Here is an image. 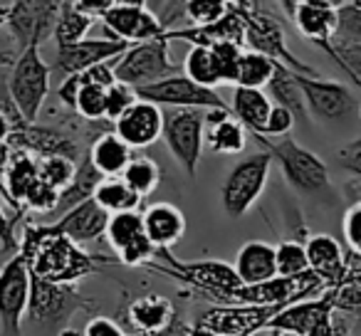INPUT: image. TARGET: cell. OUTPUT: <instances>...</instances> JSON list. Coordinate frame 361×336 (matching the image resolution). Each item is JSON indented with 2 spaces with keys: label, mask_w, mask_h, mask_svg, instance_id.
<instances>
[{
  "label": "cell",
  "mask_w": 361,
  "mask_h": 336,
  "mask_svg": "<svg viewBox=\"0 0 361 336\" xmlns=\"http://www.w3.org/2000/svg\"><path fill=\"white\" fill-rule=\"evenodd\" d=\"M18 252L25 257L30 275L50 282H80L82 277L99 275L104 267L119 265L116 257L82 250V245L57 230L52 223H25L18 240Z\"/></svg>",
  "instance_id": "cell-1"
},
{
  "label": "cell",
  "mask_w": 361,
  "mask_h": 336,
  "mask_svg": "<svg viewBox=\"0 0 361 336\" xmlns=\"http://www.w3.org/2000/svg\"><path fill=\"white\" fill-rule=\"evenodd\" d=\"M252 139L262 146V149L270 151L272 161H277L282 176H285L287 186L292 191H297L305 198H314V201H326L334 203L336 193L331 188L329 168L317 154H312L310 149L300 146L290 134L277 136L275 139H267L262 134H252Z\"/></svg>",
  "instance_id": "cell-2"
},
{
  "label": "cell",
  "mask_w": 361,
  "mask_h": 336,
  "mask_svg": "<svg viewBox=\"0 0 361 336\" xmlns=\"http://www.w3.org/2000/svg\"><path fill=\"white\" fill-rule=\"evenodd\" d=\"M99 301L77 290V282H50L30 275L25 321L60 334L77 311H97Z\"/></svg>",
  "instance_id": "cell-3"
},
{
  "label": "cell",
  "mask_w": 361,
  "mask_h": 336,
  "mask_svg": "<svg viewBox=\"0 0 361 336\" xmlns=\"http://www.w3.org/2000/svg\"><path fill=\"white\" fill-rule=\"evenodd\" d=\"M50 77L52 67L42 57L40 45H30L18 52L6 82L8 92L25 121H37L40 116L42 104L50 94Z\"/></svg>",
  "instance_id": "cell-4"
},
{
  "label": "cell",
  "mask_w": 361,
  "mask_h": 336,
  "mask_svg": "<svg viewBox=\"0 0 361 336\" xmlns=\"http://www.w3.org/2000/svg\"><path fill=\"white\" fill-rule=\"evenodd\" d=\"M203 131H206V109L201 106H169L164 111L161 139L166 141L176 163L188 178H196L203 156Z\"/></svg>",
  "instance_id": "cell-5"
},
{
  "label": "cell",
  "mask_w": 361,
  "mask_h": 336,
  "mask_svg": "<svg viewBox=\"0 0 361 336\" xmlns=\"http://www.w3.org/2000/svg\"><path fill=\"white\" fill-rule=\"evenodd\" d=\"M272 171V156L267 149H260L255 154L238 161L226 176L221 188V203L228 218L238 220L243 218L265 193L267 178Z\"/></svg>",
  "instance_id": "cell-6"
},
{
  "label": "cell",
  "mask_w": 361,
  "mask_h": 336,
  "mask_svg": "<svg viewBox=\"0 0 361 336\" xmlns=\"http://www.w3.org/2000/svg\"><path fill=\"white\" fill-rule=\"evenodd\" d=\"M344 321L334 316V297L331 287L322 290V294L292 301L282 306L267 324V331H295L300 336H346L341 331Z\"/></svg>",
  "instance_id": "cell-7"
},
{
  "label": "cell",
  "mask_w": 361,
  "mask_h": 336,
  "mask_svg": "<svg viewBox=\"0 0 361 336\" xmlns=\"http://www.w3.org/2000/svg\"><path fill=\"white\" fill-rule=\"evenodd\" d=\"M169 32L154 40L134 42L119 57H114V75L119 82L131 87H144L164 77L178 75L180 67L169 55Z\"/></svg>",
  "instance_id": "cell-8"
},
{
  "label": "cell",
  "mask_w": 361,
  "mask_h": 336,
  "mask_svg": "<svg viewBox=\"0 0 361 336\" xmlns=\"http://www.w3.org/2000/svg\"><path fill=\"white\" fill-rule=\"evenodd\" d=\"M30 297V270L20 252L0 265V336H25L23 324Z\"/></svg>",
  "instance_id": "cell-9"
},
{
  "label": "cell",
  "mask_w": 361,
  "mask_h": 336,
  "mask_svg": "<svg viewBox=\"0 0 361 336\" xmlns=\"http://www.w3.org/2000/svg\"><path fill=\"white\" fill-rule=\"evenodd\" d=\"M243 11H245V45L250 50L262 52V55L272 57V60L290 67L292 72H300V75H319L314 67L305 65L300 57H295L287 50L282 23L277 18H272L267 11H260L255 6V0L243 6Z\"/></svg>",
  "instance_id": "cell-10"
},
{
  "label": "cell",
  "mask_w": 361,
  "mask_h": 336,
  "mask_svg": "<svg viewBox=\"0 0 361 336\" xmlns=\"http://www.w3.org/2000/svg\"><path fill=\"white\" fill-rule=\"evenodd\" d=\"M62 0H13L6 27L18 52L52 37Z\"/></svg>",
  "instance_id": "cell-11"
},
{
  "label": "cell",
  "mask_w": 361,
  "mask_h": 336,
  "mask_svg": "<svg viewBox=\"0 0 361 336\" xmlns=\"http://www.w3.org/2000/svg\"><path fill=\"white\" fill-rule=\"evenodd\" d=\"M282 306L267 304H216L198 316L196 326L216 336H252L267 329Z\"/></svg>",
  "instance_id": "cell-12"
},
{
  "label": "cell",
  "mask_w": 361,
  "mask_h": 336,
  "mask_svg": "<svg viewBox=\"0 0 361 336\" xmlns=\"http://www.w3.org/2000/svg\"><path fill=\"white\" fill-rule=\"evenodd\" d=\"M300 89L305 94L307 111L322 121H341L349 119L359 109V99L354 92L336 80H322L319 75H300L295 72Z\"/></svg>",
  "instance_id": "cell-13"
},
{
  "label": "cell",
  "mask_w": 361,
  "mask_h": 336,
  "mask_svg": "<svg viewBox=\"0 0 361 336\" xmlns=\"http://www.w3.org/2000/svg\"><path fill=\"white\" fill-rule=\"evenodd\" d=\"M136 97L159 106H226V99L213 87H203L186 75H171L144 87H134Z\"/></svg>",
  "instance_id": "cell-14"
},
{
  "label": "cell",
  "mask_w": 361,
  "mask_h": 336,
  "mask_svg": "<svg viewBox=\"0 0 361 336\" xmlns=\"http://www.w3.org/2000/svg\"><path fill=\"white\" fill-rule=\"evenodd\" d=\"M102 23H104V30L111 37L131 42V45L154 40V37H161L169 32L164 20L146 3H129V0H119L111 11H106L102 15Z\"/></svg>",
  "instance_id": "cell-15"
},
{
  "label": "cell",
  "mask_w": 361,
  "mask_h": 336,
  "mask_svg": "<svg viewBox=\"0 0 361 336\" xmlns=\"http://www.w3.org/2000/svg\"><path fill=\"white\" fill-rule=\"evenodd\" d=\"M129 45L131 42L116 40V37H106V40H102V37L99 40H90V37H85V40L72 42V45L57 47L55 65H50V67H52V72H57L60 77L80 75V72L90 70V67L99 65V62L119 57Z\"/></svg>",
  "instance_id": "cell-16"
},
{
  "label": "cell",
  "mask_w": 361,
  "mask_h": 336,
  "mask_svg": "<svg viewBox=\"0 0 361 336\" xmlns=\"http://www.w3.org/2000/svg\"><path fill=\"white\" fill-rule=\"evenodd\" d=\"M114 124V134L121 141L131 146V149H146L154 146L161 139V129H164V109L154 101L136 99L119 119L111 121Z\"/></svg>",
  "instance_id": "cell-17"
},
{
  "label": "cell",
  "mask_w": 361,
  "mask_h": 336,
  "mask_svg": "<svg viewBox=\"0 0 361 336\" xmlns=\"http://www.w3.org/2000/svg\"><path fill=\"white\" fill-rule=\"evenodd\" d=\"M178 314V309L173 306V301L166 299L161 294H144L136 297L126 304L124 316H121L119 324L124 326V331L129 334H141V336H151L164 331L166 326L173 321V316Z\"/></svg>",
  "instance_id": "cell-18"
},
{
  "label": "cell",
  "mask_w": 361,
  "mask_h": 336,
  "mask_svg": "<svg viewBox=\"0 0 361 336\" xmlns=\"http://www.w3.org/2000/svg\"><path fill=\"white\" fill-rule=\"evenodd\" d=\"M106 223H109V213L94 198H87L62 213L57 220H52V225L67 237H72L77 245H87V242H97L104 237Z\"/></svg>",
  "instance_id": "cell-19"
},
{
  "label": "cell",
  "mask_w": 361,
  "mask_h": 336,
  "mask_svg": "<svg viewBox=\"0 0 361 336\" xmlns=\"http://www.w3.org/2000/svg\"><path fill=\"white\" fill-rule=\"evenodd\" d=\"M307 262L310 270L322 280L324 287H336L346 280L349 272V257L344 255V247L331 235H310L305 240Z\"/></svg>",
  "instance_id": "cell-20"
},
{
  "label": "cell",
  "mask_w": 361,
  "mask_h": 336,
  "mask_svg": "<svg viewBox=\"0 0 361 336\" xmlns=\"http://www.w3.org/2000/svg\"><path fill=\"white\" fill-rule=\"evenodd\" d=\"M336 11L339 8L329 6H317V3H297L295 13L290 15V20L297 25L300 35L305 40H310L312 45L322 47L326 55L334 60V35H336Z\"/></svg>",
  "instance_id": "cell-21"
},
{
  "label": "cell",
  "mask_w": 361,
  "mask_h": 336,
  "mask_svg": "<svg viewBox=\"0 0 361 336\" xmlns=\"http://www.w3.org/2000/svg\"><path fill=\"white\" fill-rule=\"evenodd\" d=\"M203 141L216 154L235 156L245 149L247 129L233 116V111L228 106H208Z\"/></svg>",
  "instance_id": "cell-22"
},
{
  "label": "cell",
  "mask_w": 361,
  "mask_h": 336,
  "mask_svg": "<svg viewBox=\"0 0 361 336\" xmlns=\"http://www.w3.org/2000/svg\"><path fill=\"white\" fill-rule=\"evenodd\" d=\"M141 218H144L146 235L156 247L171 250L176 242H180V237L186 235V218L173 203H151L141 213Z\"/></svg>",
  "instance_id": "cell-23"
},
{
  "label": "cell",
  "mask_w": 361,
  "mask_h": 336,
  "mask_svg": "<svg viewBox=\"0 0 361 336\" xmlns=\"http://www.w3.org/2000/svg\"><path fill=\"white\" fill-rule=\"evenodd\" d=\"M235 272L240 277L243 285H252V282L270 280L277 275V262H275V245L262 240H250L238 250L235 255Z\"/></svg>",
  "instance_id": "cell-24"
},
{
  "label": "cell",
  "mask_w": 361,
  "mask_h": 336,
  "mask_svg": "<svg viewBox=\"0 0 361 336\" xmlns=\"http://www.w3.org/2000/svg\"><path fill=\"white\" fill-rule=\"evenodd\" d=\"M131 151L134 149H131L126 141H121L114 131H104V134H99L92 141L87 156H90L92 166L106 178V176H121V173H124L126 163H129L131 156H134Z\"/></svg>",
  "instance_id": "cell-25"
},
{
  "label": "cell",
  "mask_w": 361,
  "mask_h": 336,
  "mask_svg": "<svg viewBox=\"0 0 361 336\" xmlns=\"http://www.w3.org/2000/svg\"><path fill=\"white\" fill-rule=\"evenodd\" d=\"M272 99L260 87H235L233 92V116L247 129V134H262Z\"/></svg>",
  "instance_id": "cell-26"
},
{
  "label": "cell",
  "mask_w": 361,
  "mask_h": 336,
  "mask_svg": "<svg viewBox=\"0 0 361 336\" xmlns=\"http://www.w3.org/2000/svg\"><path fill=\"white\" fill-rule=\"evenodd\" d=\"M267 97H270L275 104L287 106L300 124H307V121H310V111H307V104H305V94H302L300 82H297L295 72H292L290 67H285V65L277 62L275 75H272V80L267 82Z\"/></svg>",
  "instance_id": "cell-27"
},
{
  "label": "cell",
  "mask_w": 361,
  "mask_h": 336,
  "mask_svg": "<svg viewBox=\"0 0 361 336\" xmlns=\"http://www.w3.org/2000/svg\"><path fill=\"white\" fill-rule=\"evenodd\" d=\"M102 173L97 171L94 166H92L90 156H82L80 163H77L75 168V176H72V181L67 183L65 188L60 191V198H57V206L55 211L50 213V216H57L60 218L65 211H70L72 206H77V203L87 201V198H92V193H94L97 183L102 181Z\"/></svg>",
  "instance_id": "cell-28"
},
{
  "label": "cell",
  "mask_w": 361,
  "mask_h": 336,
  "mask_svg": "<svg viewBox=\"0 0 361 336\" xmlns=\"http://www.w3.org/2000/svg\"><path fill=\"white\" fill-rule=\"evenodd\" d=\"M97 203L104 208L106 213H124V211H136L141 206L144 198L129 186L121 176H106L97 183L94 193H92Z\"/></svg>",
  "instance_id": "cell-29"
},
{
  "label": "cell",
  "mask_w": 361,
  "mask_h": 336,
  "mask_svg": "<svg viewBox=\"0 0 361 336\" xmlns=\"http://www.w3.org/2000/svg\"><path fill=\"white\" fill-rule=\"evenodd\" d=\"M92 23H94V18L82 13L72 0H62L60 13H57L55 30H52V40L57 42V47H65V45H72V42L85 40Z\"/></svg>",
  "instance_id": "cell-30"
},
{
  "label": "cell",
  "mask_w": 361,
  "mask_h": 336,
  "mask_svg": "<svg viewBox=\"0 0 361 336\" xmlns=\"http://www.w3.org/2000/svg\"><path fill=\"white\" fill-rule=\"evenodd\" d=\"M141 235H146V230H144V218H141L139 211L111 213L109 216L104 237L111 250H114V255L119 250H124L126 245H131L134 240H139Z\"/></svg>",
  "instance_id": "cell-31"
},
{
  "label": "cell",
  "mask_w": 361,
  "mask_h": 336,
  "mask_svg": "<svg viewBox=\"0 0 361 336\" xmlns=\"http://www.w3.org/2000/svg\"><path fill=\"white\" fill-rule=\"evenodd\" d=\"M183 75L188 80L198 82L203 87H213L216 89L221 85V75H218L216 57H213L211 45H191V50L183 57V65H180Z\"/></svg>",
  "instance_id": "cell-32"
},
{
  "label": "cell",
  "mask_w": 361,
  "mask_h": 336,
  "mask_svg": "<svg viewBox=\"0 0 361 336\" xmlns=\"http://www.w3.org/2000/svg\"><path fill=\"white\" fill-rule=\"evenodd\" d=\"M275 67L277 60H272V57L262 55L257 50H243L235 87H260V89H265L267 82L275 75Z\"/></svg>",
  "instance_id": "cell-33"
},
{
  "label": "cell",
  "mask_w": 361,
  "mask_h": 336,
  "mask_svg": "<svg viewBox=\"0 0 361 336\" xmlns=\"http://www.w3.org/2000/svg\"><path fill=\"white\" fill-rule=\"evenodd\" d=\"M121 178H124V181L129 183V186L134 188L141 198H146L159 188L161 168L154 158H146V156H131V161L126 163Z\"/></svg>",
  "instance_id": "cell-34"
},
{
  "label": "cell",
  "mask_w": 361,
  "mask_h": 336,
  "mask_svg": "<svg viewBox=\"0 0 361 336\" xmlns=\"http://www.w3.org/2000/svg\"><path fill=\"white\" fill-rule=\"evenodd\" d=\"M104 106H106V87L97 85V82L87 80L82 75L80 92H77L75 109L72 111H77L85 121H102L104 119Z\"/></svg>",
  "instance_id": "cell-35"
},
{
  "label": "cell",
  "mask_w": 361,
  "mask_h": 336,
  "mask_svg": "<svg viewBox=\"0 0 361 336\" xmlns=\"http://www.w3.org/2000/svg\"><path fill=\"white\" fill-rule=\"evenodd\" d=\"M275 262H277V275L282 277H295L307 272L310 270V262H307L305 242L295 240V237L282 240L280 245H275Z\"/></svg>",
  "instance_id": "cell-36"
},
{
  "label": "cell",
  "mask_w": 361,
  "mask_h": 336,
  "mask_svg": "<svg viewBox=\"0 0 361 336\" xmlns=\"http://www.w3.org/2000/svg\"><path fill=\"white\" fill-rule=\"evenodd\" d=\"M336 35L334 42L361 45V0H344V6L336 11Z\"/></svg>",
  "instance_id": "cell-37"
},
{
  "label": "cell",
  "mask_w": 361,
  "mask_h": 336,
  "mask_svg": "<svg viewBox=\"0 0 361 336\" xmlns=\"http://www.w3.org/2000/svg\"><path fill=\"white\" fill-rule=\"evenodd\" d=\"M77 168V161L67 158V156H42L37 158V173L45 183H50L52 188L62 191L67 183L72 181Z\"/></svg>",
  "instance_id": "cell-38"
},
{
  "label": "cell",
  "mask_w": 361,
  "mask_h": 336,
  "mask_svg": "<svg viewBox=\"0 0 361 336\" xmlns=\"http://www.w3.org/2000/svg\"><path fill=\"white\" fill-rule=\"evenodd\" d=\"M213 57H216L218 65V75H221V85H233L235 87L238 80V67H240V57H243V45L231 40H221L211 45Z\"/></svg>",
  "instance_id": "cell-39"
},
{
  "label": "cell",
  "mask_w": 361,
  "mask_h": 336,
  "mask_svg": "<svg viewBox=\"0 0 361 336\" xmlns=\"http://www.w3.org/2000/svg\"><path fill=\"white\" fill-rule=\"evenodd\" d=\"M228 8H231V0H186L183 15L188 18L191 25H211L226 15Z\"/></svg>",
  "instance_id": "cell-40"
},
{
  "label": "cell",
  "mask_w": 361,
  "mask_h": 336,
  "mask_svg": "<svg viewBox=\"0 0 361 336\" xmlns=\"http://www.w3.org/2000/svg\"><path fill=\"white\" fill-rule=\"evenodd\" d=\"M57 198H60V191L52 188L50 183H45L42 178H37L30 186V191L23 198V211L25 213H37V216H50L57 206Z\"/></svg>",
  "instance_id": "cell-41"
},
{
  "label": "cell",
  "mask_w": 361,
  "mask_h": 336,
  "mask_svg": "<svg viewBox=\"0 0 361 336\" xmlns=\"http://www.w3.org/2000/svg\"><path fill=\"white\" fill-rule=\"evenodd\" d=\"M139 99L136 97V89L131 85H124V82L116 80L114 85L106 87V106H104V119L114 121L129 109L134 101Z\"/></svg>",
  "instance_id": "cell-42"
},
{
  "label": "cell",
  "mask_w": 361,
  "mask_h": 336,
  "mask_svg": "<svg viewBox=\"0 0 361 336\" xmlns=\"http://www.w3.org/2000/svg\"><path fill=\"white\" fill-rule=\"evenodd\" d=\"M331 297H334V311H344V314H361V282L344 280L341 285L331 287Z\"/></svg>",
  "instance_id": "cell-43"
},
{
  "label": "cell",
  "mask_w": 361,
  "mask_h": 336,
  "mask_svg": "<svg viewBox=\"0 0 361 336\" xmlns=\"http://www.w3.org/2000/svg\"><path fill=\"white\" fill-rule=\"evenodd\" d=\"M297 119L287 106L282 104H275L272 101L270 106V114H267V121H265V129H262V136L267 139H277V136H287L292 129H295Z\"/></svg>",
  "instance_id": "cell-44"
},
{
  "label": "cell",
  "mask_w": 361,
  "mask_h": 336,
  "mask_svg": "<svg viewBox=\"0 0 361 336\" xmlns=\"http://www.w3.org/2000/svg\"><path fill=\"white\" fill-rule=\"evenodd\" d=\"M344 237H346V245H349L351 255H359L361 257V201H354L344 213Z\"/></svg>",
  "instance_id": "cell-45"
},
{
  "label": "cell",
  "mask_w": 361,
  "mask_h": 336,
  "mask_svg": "<svg viewBox=\"0 0 361 336\" xmlns=\"http://www.w3.org/2000/svg\"><path fill=\"white\" fill-rule=\"evenodd\" d=\"M336 161H339L341 171L351 173V176L361 181V136L341 146L339 154H336Z\"/></svg>",
  "instance_id": "cell-46"
},
{
  "label": "cell",
  "mask_w": 361,
  "mask_h": 336,
  "mask_svg": "<svg viewBox=\"0 0 361 336\" xmlns=\"http://www.w3.org/2000/svg\"><path fill=\"white\" fill-rule=\"evenodd\" d=\"M124 326L111 316H92L82 329V336H124Z\"/></svg>",
  "instance_id": "cell-47"
},
{
  "label": "cell",
  "mask_w": 361,
  "mask_h": 336,
  "mask_svg": "<svg viewBox=\"0 0 361 336\" xmlns=\"http://www.w3.org/2000/svg\"><path fill=\"white\" fill-rule=\"evenodd\" d=\"M23 218H25V216H20V213H11V216H8V213L3 211V206H0V245L6 247L8 252L18 250L16 228H18V223H20Z\"/></svg>",
  "instance_id": "cell-48"
},
{
  "label": "cell",
  "mask_w": 361,
  "mask_h": 336,
  "mask_svg": "<svg viewBox=\"0 0 361 336\" xmlns=\"http://www.w3.org/2000/svg\"><path fill=\"white\" fill-rule=\"evenodd\" d=\"M77 8H80L82 13H87L90 18H99L102 20V15H104L106 11H111V8L119 3V0H72Z\"/></svg>",
  "instance_id": "cell-49"
},
{
  "label": "cell",
  "mask_w": 361,
  "mask_h": 336,
  "mask_svg": "<svg viewBox=\"0 0 361 336\" xmlns=\"http://www.w3.org/2000/svg\"><path fill=\"white\" fill-rule=\"evenodd\" d=\"M188 331H191V324H188V321L183 319V314L178 311V314L173 316V321H171L164 331H159V334H151V336H186Z\"/></svg>",
  "instance_id": "cell-50"
},
{
  "label": "cell",
  "mask_w": 361,
  "mask_h": 336,
  "mask_svg": "<svg viewBox=\"0 0 361 336\" xmlns=\"http://www.w3.org/2000/svg\"><path fill=\"white\" fill-rule=\"evenodd\" d=\"M346 280L361 282V257H359V255H351V260H349V272H346Z\"/></svg>",
  "instance_id": "cell-51"
},
{
  "label": "cell",
  "mask_w": 361,
  "mask_h": 336,
  "mask_svg": "<svg viewBox=\"0 0 361 336\" xmlns=\"http://www.w3.org/2000/svg\"><path fill=\"white\" fill-rule=\"evenodd\" d=\"M11 131H13L11 119H8V116L3 114V111H0V144H6L8 136H11Z\"/></svg>",
  "instance_id": "cell-52"
},
{
  "label": "cell",
  "mask_w": 361,
  "mask_h": 336,
  "mask_svg": "<svg viewBox=\"0 0 361 336\" xmlns=\"http://www.w3.org/2000/svg\"><path fill=\"white\" fill-rule=\"evenodd\" d=\"M16 57H18V52H13V50H3V52H0V70H6V67H13Z\"/></svg>",
  "instance_id": "cell-53"
},
{
  "label": "cell",
  "mask_w": 361,
  "mask_h": 336,
  "mask_svg": "<svg viewBox=\"0 0 361 336\" xmlns=\"http://www.w3.org/2000/svg\"><path fill=\"white\" fill-rule=\"evenodd\" d=\"M297 3H317V6H329V8L344 6V0H297Z\"/></svg>",
  "instance_id": "cell-54"
},
{
  "label": "cell",
  "mask_w": 361,
  "mask_h": 336,
  "mask_svg": "<svg viewBox=\"0 0 361 336\" xmlns=\"http://www.w3.org/2000/svg\"><path fill=\"white\" fill-rule=\"evenodd\" d=\"M8 11H11V3H6V0H0V27H6Z\"/></svg>",
  "instance_id": "cell-55"
},
{
  "label": "cell",
  "mask_w": 361,
  "mask_h": 336,
  "mask_svg": "<svg viewBox=\"0 0 361 336\" xmlns=\"http://www.w3.org/2000/svg\"><path fill=\"white\" fill-rule=\"evenodd\" d=\"M186 336H216V334H211V331H206V329H201V326L193 324V326H191V331H188Z\"/></svg>",
  "instance_id": "cell-56"
},
{
  "label": "cell",
  "mask_w": 361,
  "mask_h": 336,
  "mask_svg": "<svg viewBox=\"0 0 361 336\" xmlns=\"http://www.w3.org/2000/svg\"><path fill=\"white\" fill-rule=\"evenodd\" d=\"M164 3H166V0H146V6H149L154 13H159L161 8H164Z\"/></svg>",
  "instance_id": "cell-57"
},
{
  "label": "cell",
  "mask_w": 361,
  "mask_h": 336,
  "mask_svg": "<svg viewBox=\"0 0 361 336\" xmlns=\"http://www.w3.org/2000/svg\"><path fill=\"white\" fill-rule=\"evenodd\" d=\"M60 336H82V334H77V331H72V329H67V326H65V329L60 331Z\"/></svg>",
  "instance_id": "cell-58"
},
{
  "label": "cell",
  "mask_w": 361,
  "mask_h": 336,
  "mask_svg": "<svg viewBox=\"0 0 361 336\" xmlns=\"http://www.w3.org/2000/svg\"><path fill=\"white\" fill-rule=\"evenodd\" d=\"M275 336H300V334H295V331H275Z\"/></svg>",
  "instance_id": "cell-59"
},
{
  "label": "cell",
  "mask_w": 361,
  "mask_h": 336,
  "mask_svg": "<svg viewBox=\"0 0 361 336\" xmlns=\"http://www.w3.org/2000/svg\"><path fill=\"white\" fill-rule=\"evenodd\" d=\"M231 3H240V6H247V3H252V0H231Z\"/></svg>",
  "instance_id": "cell-60"
},
{
  "label": "cell",
  "mask_w": 361,
  "mask_h": 336,
  "mask_svg": "<svg viewBox=\"0 0 361 336\" xmlns=\"http://www.w3.org/2000/svg\"><path fill=\"white\" fill-rule=\"evenodd\" d=\"M3 255H8V250H6V247H0V257H3Z\"/></svg>",
  "instance_id": "cell-61"
},
{
  "label": "cell",
  "mask_w": 361,
  "mask_h": 336,
  "mask_svg": "<svg viewBox=\"0 0 361 336\" xmlns=\"http://www.w3.org/2000/svg\"><path fill=\"white\" fill-rule=\"evenodd\" d=\"M124 336H141V334H129V331H126V334Z\"/></svg>",
  "instance_id": "cell-62"
},
{
  "label": "cell",
  "mask_w": 361,
  "mask_h": 336,
  "mask_svg": "<svg viewBox=\"0 0 361 336\" xmlns=\"http://www.w3.org/2000/svg\"><path fill=\"white\" fill-rule=\"evenodd\" d=\"M359 116H361V101H359Z\"/></svg>",
  "instance_id": "cell-63"
}]
</instances>
